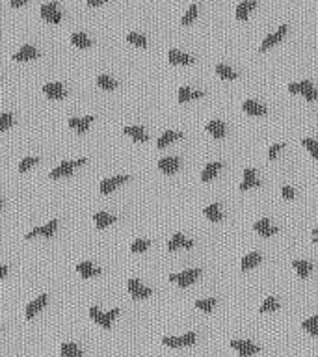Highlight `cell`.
Masks as SVG:
<instances>
[{"mask_svg":"<svg viewBox=\"0 0 318 357\" xmlns=\"http://www.w3.org/2000/svg\"><path fill=\"white\" fill-rule=\"evenodd\" d=\"M117 315H119V309H112V311H108V313H101V309H99L97 305H91V307H89V316L95 320L97 324H101L105 329H110V327H112V320H114Z\"/></svg>","mask_w":318,"mask_h":357,"instance_id":"1","label":"cell"},{"mask_svg":"<svg viewBox=\"0 0 318 357\" xmlns=\"http://www.w3.org/2000/svg\"><path fill=\"white\" fill-rule=\"evenodd\" d=\"M201 275V268H188L184 272L170 273V281L177 283L179 286H188V285L195 283V279Z\"/></svg>","mask_w":318,"mask_h":357,"instance_id":"2","label":"cell"},{"mask_svg":"<svg viewBox=\"0 0 318 357\" xmlns=\"http://www.w3.org/2000/svg\"><path fill=\"white\" fill-rule=\"evenodd\" d=\"M86 162H88V160H86L84 157L78 158V160H73V162H71V160H65L62 164H58V168H54L53 171H51V178H58V177H64V175H69L74 168L82 166Z\"/></svg>","mask_w":318,"mask_h":357,"instance_id":"3","label":"cell"},{"mask_svg":"<svg viewBox=\"0 0 318 357\" xmlns=\"http://www.w3.org/2000/svg\"><path fill=\"white\" fill-rule=\"evenodd\" d=\"M41 15L43 19H47L49 22H60L62 21V10L56 2H47L41 6Z\"/></svg>","mask_w":318,"mask_h":357,"instance_id":"4","label":"cell"},{"mask_svg":"<svg viewBox=\"0 0 318 357\" xmlns=\"http://www.w3.org/2000/svg\"><path fill=\"white\" fill-rule=\"evenodd\" d=\"M127 286H128V292L132 294L134 300H143V298H149V296L153 294V290L149 286H145V285L140 283L138 279H128Z\"/></svg>","mask_w":318,"mask_h":357,"instance_id":"5","label":"cell"},{"mask_svg":"<svg viewBox=\"0 0 318 357\" xmlns=\"http://www.w3.org/2000/svg\"><path fill=\"white\" fill-rule=\"evenodd\" d=\"M231 348H234L240 357H249V356H253V354H257V352L261 350L257 344L249 342V340H231Z\"/></svg>","mask_w":318,"mask_h":357,"instance_id":"6","label":"cell"},{"mask_svg":"<svg viewBox=\"0 0 318 357\" xmlns=\"http://www.w3.org/2000/svg\"><path fill=\"white\" fill-rule=\"evenodd\" d=\"M58 229V220H51L49 223H43V225H39V227H35V229H32L30 232H26V240L28 238H34L35 234H43V236H53L54 231Z\"/></svg>","mask_w":318,"mask_h":357,"instance_id":"7","label":"cell"},{"mask_svg":"<svg viewBox=\"0 0 318 357\" xmlns=\"http://www.w3.org/2000/svg\"><path fill=\"white\" fill-rule=\"evenodd\" d=\"M286 30H288V26H286V24H281V26H279L276 32H272V34H268V36H266L265 39H263V43H261V47H259V49H261V51L270 49L272 45H276V43L279 41L283 36H285Z\"/></svg>","mask_w":318,"mask_h":357,"instance_id":"8","label":"cell"},{"mask_svg":"<svg viewBox=\"0 0 318 357\" xmlns=\"http://www.w3.org/2000/svg\"><path fill=\"white\" fill-rule=\"evenodd\" d=\"M128 175H116V177H110V178H105L103 182H101V194H110V192H114V190L119 186V184H123L125 180H128Z\"/></svg>","mask_w":318,"mask_h":357,"instance_id":"9","label":"cell"},{"mask_svg":"<svg viewBox=\"0 0 318 357\" xmlns=\"http://www.w3.org/2000/svg\"><path fill=\"white\" fill-rule=\"evenodd\" d=\"M47 300H49V296H47V294H41L39 298H35L34 302H30V303L26 305V309H24V315H26V318L30 320V318H34V316L37 315V313L41 311L43 307L47 305Z\"/></svg>","mask_w":318,"mask_h":357,"instance_id":"10","label":"cell"},{"mask_svg":"<svg viewBox=\"0 0 318 357\" xmlns=\"http://www.w3.org/2000/svg\"><path fill=\"white\" fill-rule=\"evenodd\" d=\"M159 168H160V171L171 175V173H175V171L180 168V160L177 157H164L159 160Z\"/></svg>","mask_w":318,"mask_h":357,"instance_id":"11","label":"cell"},{"mask_svg":"<svg viewBox=\"0 0 318 357\" xmlns=\"http://www.w3.org/2000/svg\"><path fill=\"white\" fill-rule=\"evenodd\" d=\"M43 91H45L47 97H51V99H64L65 97V88L60 82H49V84H45L43 86Z\"/></svg>","mask_w":318,"mask_h":357,"instance_id":"12","label":"cell"},{"mask_svg":"<svg viewBox=\"0 0 318 357\" xmlns=\"http://www.w3.org/2000/svg\"><path fill=\"white\" fill-rule=\"evenodd\" d=\"M168 58H170L171 63H175V65H188V63H194V58H192L190 54L182 53L179 49H170V53H168Z\"/></svg>","mask_w":318,"mask_h":357,"instance_id":"13","label":"cell"},{"mask_svg":"<svg viewBox=\"0 0 318 357\" xmlns=\"http://www.w3.org/2000/svg\"><path fill=\"white\" fill-rule=\"evenodd\" d=\"M261 184V180L257 178V175H255V169L253 168H246L244 169V180L240 182V186L238 188L242 190H249V188H255V186H259Z\"/></svg>","mask_w":318,"mask_h":357,"instance_id":"14","label":"cell"},{"mask_svg":"<svg viewBox=\"0 0 318 357\" xmlns=\"http://www.w3.org/2000/svg\"><path fill=\"white\" fill-rule=\"evenodd\" d=\"M93 119H95L93 116L71 117V119H69V126H71V128H76V130H78V134H84L86 130H88V126L91 125V121H93Z\"/></svg>","mask_w":318,"mask_h":357,"instance_id":"15","label":"cell"},{"mask_svg":"<svg viewBox=\"0 0 318 357\" xmlns=\"http://www.w3.org/2000/svg\"><path fill=\"white\" fill-rule=\"evenodd\" d=\"M37 49L34 47V45H22L21 49L17 51V53L13 54V60H17V62H24V60H32L37 56Z\"/></svg>","mask_w":318,"mask_h":357,"instance_id":"16","label":"cell"},{"mask_svg":"<svg viewBox=\"0 0 318 357\" xmlns=\"http://www.w3.org/2000/svg\"><path fill=\"white\" fill-rule=\"evenodd\" d=\"M253 229L259 232V234H263V236H274L277 232L276 225H272L270 220H266V218H263V220H259L257 223H253Z\"/></svg>","mask_w":318,"mask_h":357,"instance_id":"17","label":"cell"},{"mask_svg":"<svg viewBox=\"0 0 318 357\" xmlns=\"http://www.w3.org/2000/svg\"><path fill=\"white\" fill-rule=\"evenodd\" d=\"M242 108H244L246 114H249V116H263V114H266V106L261 105L259 101H253V99L244 101Z\"/></svg>","mask_w":318,"mask_h":357,"instance_id":"18","label":"cell"},{"mask_svg":"<svg viewBox=\"0 0 318 357\" xmlns=\"http://www.w3.org/2000/svg\"><path fill=\"white\" fill-rule=\"evenodd\" d=\"M123 132L128 134V136H132L134 140H138V142H145L149 138V134L145 132V128L140 125H127L123 128Z\"/></svg>","mask_w":318,"mask_h":357,"instance_id":"19","label":"cell"},{"mask_svg":"<svg viewBox=\"0 0 318 357\" xmlns=\"http://www.w3.org/2000/svg\"><path fill=\"white\" fill-rule=\"evenodd\" d=\"M222 162H211V164H207L205 166V169L201 171V180L203 182H209V180H212V178L218 175V171L222 169Z\"/></svg>","mask_w":318,"mask_h":357,"instance_id":"20","label":"cell"},{"mask_svg":"<svg viewBox=\"0 0 318 357\" xmlns=\"http://www.w3.org/2000/svg\"><path fill=\"white\" fill-rule=\"evenodd\" d=\"M199 97H203L201 89H192L188 86H182L179 89V95H177L179 103H186V101H190V99H199Z\"/></svg>","mask_w":318,"mask_h":357,"instance_id":"21","label":"cell"},{"mask_svg":"<svg viewBox=\"0 0 318 357\" xmlns=\"http://www.w3.org/2000/svg\"><path fill=\"white\" fill-rule=\"evenodd\" d=\"M76 270L82 277H93V275H99L101 273V268H97L95 264H91L89 261H84V263L76 264Z\"/></svg>","mask_w":318,"mask_h":357,"instance_id":"22","label":"cell"},{"mask_svg":"<svg viewBox=\"0 0 318 357\" xmlns=\"http://www.w3.org/2000/svg\"><path fill=\"white\" fill-rule=\"evenodd\" d=\"M207 130L211 134H214V138H223L225 136V123L222 119H211L207 123Z\"/></svg>","mask_w":318,"mask_h":357,"instance_id":"23","label":"cell"},{"mask_svg":"<svg viewBox=\"0 0 318 357\" xmlns=\"http://www.w3.org/2000/svg\"><path fill=\"white\" fill-rule=\"evenodd\" d=\"M179 138H182V132H179V130H166L164 134H160V138L157 140V147H166L168 143H171L173 140H179Z\"/></svg>","mask_w":318,"mask_h":357,"instance_id":"24","label":"cell"},{"mask_svg":"<svg viewBox=\"0 0 318 357\" xmlns=\"http://www.w3.org/2000/svg\"><path fill=\"white\" fill-rule=\"evenodd\" d=\"M261 261H263V255H261V253H257V251L247 253V255H244L240 266H242V270H249V268H255Z\"/></svg>","mask_w":318,"mask_h":357,"instance_id":"25","label":"cell"},{"mask_svg":"<svg viewBox=\"0 0 318 357\" xmlns=\"http://www.w3.org/2000/svg\"><path fill=\"white\" fill-rule=\"evenodd\" d=\"M60 354H62V357H82V350L74 342H64L60 346Z\"/></svg>","mask_w":318,"mask_h":357,"instance_id":"26","label":"cell"},{"mask_svg":"<svg viewBox=\"0 0 318 357\" xmlns=\"http://www.w3.org/2000/svg\"><path fill=\"white\" fill-rule=\"evenodd\" d=\"M203 212H205V216L212 221H220L223 218V212H222V209H220V205H218V203H212V205H209V207H205Z\"/></svg>","mask_w":318,"mask_h":357,"instance_id":"27","label":"cell"},{"mask_svg":"<svg viewBox=\"0 0 318 357\" xmlns=\"http://www.w3.org/2000/svg\"><path fill=\"white\" fill-rule=\"evenodd\" d=\"M292 266L296 268V272L300 277H307L311 270H313V264L309 263V261H301V259H294L292 261Z\"/></svg>","mask_w":318,"mask_h":357,"instance_id":"28","label":"cell"},{"mask_svg":"<svg viewBox=\"0 0 318 357\" xmlns=\"http://www.w3.org/2000/svg\"><path fill=\"white\" fill-rule=\"evenodd\" d=\"M255 6H257L255 0H244V2H240V4L236 6V17H238V19H246L247 13L253 10Z\"/></svg>","mask_w":318,"mask_h":357,"instance_id":"29","label":"cell"},{"mask_svg":"<svg viewBox=\"0 0 318 357\" xmlns=\"http://www.w3.org/2000/svg\"><path fill=\"white\" fill-rule=\"evenodd\" d=\"M71 43L76 45V47H80V49L91 47V39L88 37V34H84V32H74L73 36H71Z\"/></svg>","mask_w":318,"mask_h":357,"instance_id":"30","label":"cell"},{"mask_svg":"<svg viewBox=\"0 0 318 357\" xmlns=\"http://www.w3.org/2000/svg\"><path fill=\"white\" fill-rule=\"evenodd\" d=\"M93 220H95L97 227H106V225H110V223H114L116 221V216H112V214H108V212H95V216H93Z\"/></svg>","mask_w":318,"mask_h":357,"instance_id":"31","label":"cell"},{"mask_svg":"<svg viewBox=\"0 0 318 357\" xmlns=\"http://www.w3.org/2000/svg\"><path fill=\"white\" fill-rule=\"evenodd\" d=\"M301 327L307 331L309 335L317 337L318 335V315L311 316L307 320H303V322H301Z\"/></svg>","mask_w":318,"mask_h":357,"instance_id":"32","label":"cell"},{"mask_svg":"<svg viewBox=\"0 0 318 357\" xmlns=\"http://www.w3.org/2000/svg\"><path fill=\"white\" fill-rule=\"evenodd\" d=\"M186 240H188V238H184L182 232H175V234L170 238V242H168V250H170V251H175V250H179V248H184Z\"/></svg>","mask_w":318,"mask_h":357,"instance_id":"33","label":"cell"},{"mask_svg":"<svg viewBox=\"0 0 318 357\" xmlns=\"http://www.w3.org/2000/svg\"><path fill=\"white\" fill-rule=\"evenodd\" d=\"M97 84L101 86L103 89H116L117 88V82L110 74H99L97 76Z\"/></svg>","mask_w":318,"mask_h":357,"instance_id":"34","label":"cell"},{"mask_svg":"<svg viewBox=\"0 0 318 357\" xmlns=\"http://www.w3.org/2000/svg\"><path fill=\"white\" fill-rule=\"evenodd\" d=\"M216 73L220 74L222 78H236V76H238L233 67H229V65H225V63H218V65H216Z\"/></svg>","mask_w":318,"mask_h":357,"instance_id":"35","label":"cell"},{"mask_svg":"<svg viewBox=\"0 0 318 357\" xmlns=\"http://www.w3.org/2000/svg\"><path fill=\"white\" fill-rule=\"evenodd\" d=\"M127 39L130 43H134V45H138V47H147V37L140 32H128Z\"/></svg>","mask_w":318,"mask_h":357,"instance_id":"36","label":"cell"},{"mask_svg":"<svg viewBox=\"0 0 318 357\" xmlns=\"http://www.w3.org/2000/svg\"><path fill=\"white\" fill-rule=\"evenodd\" d=\"M149 246H151V240H147V238H136V240L130 244V251L141 253V251H145Z\"/></svg>","mask_w":318,"mask_h":357,"instance_id":"37","label":"cell"},{"mask_svg":"<svg viewBox=\"0 0 318 357\" xmlns=\"http://www.w3.org/2000/svg\"><path fill=\"white\" fill-rule=\"evenodd\" d=\"M216 305V298H205V300H195V307L201 309L205 313H211Z\"/></svg>","mask_w":318,"mask_h":357,"instance_id":"38","label":"cell"},{"mask_svg":"<svg viewBox=\"0 0 318 357\" xmlns=\"http://www.w3.org/2000/svg\"><path fill=\"white\" fill-rule=\"evenodd\" d=\"M277 307H279V300L274 298V296H270V298H266L265 302H263V305L259 307V311L261 313H268V311H274Z\"/></svg>","mask_w":318,"mask_h":357,"instance_id":"39","label":"cell"},{"mask_svg":"<svg viewBox=\"0 0 318 357\" xmlns=\"http://www.w3.org/2000/svg\"><path fill=\"white\" fill-rule=\"evenodd\" d=\"M197 11H199V8H197V4H190V8L186 10V13L180 17V22L182 24H188V22H192L195 17H197Z\"/></svg>","mask_w":318,"mask_h":357,"instance_id":"40","label":"cell"},{"mask_svg":"<svg viewBox=\"0 0 318 357\" xmlns=\"http://www.w3.org/2000/svg\"><path fill=\"white\" fill-rule=\"evenodd\" d=\"M301 143H303V147L309 149L311 157L318 158V142L317 140H313V138H303V140H301Z\"/></svg>","mask_w":318,"mask_h":357,"instance_id":"41","label":"cell"},{"mask_svg":"<svg viewBox=\"0 0 318 357\" xmlns=\"http://www.w3.org/2000/svg\"><path fill=\"white\" fill-rule=\"evenodd\" d=\"M311 84H313L311 80H301V82H290V84H288V91H290V93H301V91H303V89H305L307 86H311Z\"/></svg>","mask_w":318,"mask_h":357,"instance_id":"42","label":"cell"},{"mask_svg":"<svg viewBox=\"0 0 318 357\" xmlns=\"http://www.w3.org/2000/svg\"><path fill=\"white\" fill-rule=\"evenodd\" d=\"M11 125H13V114H10V112L0 114V132L2 130H8Z\"/></svg>","mask_w":318,"mask_h":357,"instance_id":"43","label":"cell"},{"mask_svg":"<svg viewBox=\"0 0 318 357\" xmlns=\"http://www.w3.org/2000/svg\"><path fill=\"white\" fill-rule=\"evenodd\" d=\"M39 162V158L37 157H26L21 160V164H19V171H26L28 168H32L34 164H37Z\"/></svg>","mask_w":318,"mask_h":357,"instance_id":"44","label":"cell"},{"mask_svg":"<svg viewBox=\"0 0 318 357\" xmlns=\"http://www.w3.org/2000/svg\"><path fill=\"white\" fill-rule=\"evenodd\" d=\"M162 342L170 348H180L182 346V339L180 337H164Z\"/></svg>","mask_w":318,"mask_h":357,"instance_id":"45","label":"cell"},{"mask_svg":"<svg viewBox=\"0 0 318 357\" xmlns=\"http://www.w3.org/2000/svg\"><path fill=\"white\" fill-rule=\"evenodd\" d=\"M301 93H303V97H305L307 101H315V99L318 97V89L313 84H311V86H307V88H305Z\"/></svg>","mask_w":318,"mask_h":357,"instance_id":"46","label":"cell"},{"mask_svg":"<svg viewBox=\"0 0 318 357\" xmlns=\"http://www.w3.org/2000/svg\"><path fill=\"white\" fill-rule=\"evenodd\" d=\"M180 339H182V346H192V344H195V333H194V331L184 333Z\"/></svg>","mask_w":318,"mask_h":357,"instance_id":"47","label":"cell"},{"mask_svg":"<svg viewBox=\"0 0 318 357\" xmlns=\"http://www.w3.org/2000/svg\"><path fill=\"white\" fill-rule=\"evenodd\" d=\"M283 147H285V143H274L272 147L268 149V158H270V160H274V158L277 157V153H279Z\"/></svg>","mask_w":318,"mask_h":357,"instance_id":"48","label":"cell"},{"mask_svg":"<svg viewBox=\"0 0 318 357\" xmlns=\"http://www.w3.org/2000/svg\"><path fill=\"white\" fill-rule=\"evenodd\" d=\"M281 192H283V197H286V199H292L296 194H294V188L292 186H288V184H285L283 188H281Z\"/></svg>","mask_w":318,"mask_h":357,"instance_id":"49","label":"cell"},{"mask_svg":"<svg viewBox=\"0 0 318 357\" xmlns=\"http://www.w3.org/2000/svg\"><path fill=\"white\" fill-rule=\"evenodd\" d=\"M8 272H10V268H8V266H0V279H4V277L8 275Z\"/></svg>","mask_w":318,"mask_h":357,"instance_id":"50","label":"cell"},{"mask_svg":"<svg viewBox=\"0 0 318 357\" xmlns=\"http://www.w3.org/2000/svg\"><path fill=\"white\" fill-rule=\"evenodd\" d=\"M26 4V0H11V6H22Z\"/></svg>","mask_w":318,"mask_h":357,"instance_id":"51","label":"cell"},{"mask_svg":"<svg viewBox=\"0 0 318 357\" xmlns=\"http://www.w3.org/2000/svg\"><path fill=\"white\" fill-rule=\"evenodd\" d=\"M313 240L318 242V225L315 227V229H313Z\"/></svg>","mask_w":318,"mask_h":357,"instance_id":"52","label":"cell"},{"mask_svg":"<svg viewBox=\"0 0 318 357\" xmlns=\"http://www.w3.org/2000/svg\"><path fill=\"white\" fill-rule=\"evenodd\" d=\"M103 2H105V0H89L88 4H91V6H97V4H103Z\"/></svg>","mask_w":318,"mask_h":357,"instance_id":"53","label":"cell"},{"mask_svg":"<svg viewBox=\"0 0 318 357\" xmlns=\"http://www.w3.org/2000/svg\"><path fill=\"white\" fill-rule=\"evenodd\" d=\"M192 246H194V240H190V238H188V240H186V244H184V248H192Z\"/></svg>","mask_w":318,"mask_h":357,"instance_id":"54","label":"cell"},{"mask_svg":"<svg viewBox=\"0 0 318 357\" xmlns=\"http://www.w3.org/2000/svg\"><path fill=\"white\" fill-rule=\"evenodd\" d=\"M2 203H4V201H2V199H0V209H2Z\"/></svg>","mask_w":318,"mask_h":357,"instance_id":"55","label":"cell"}]
</instances>
